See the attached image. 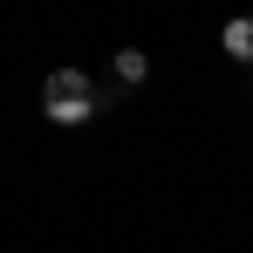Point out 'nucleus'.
I'll list each match as a JSON object with an SVG mask.
<instances>
[{
	"mask_svg": "<svg viewBox=\"0 0 253 253\" xmlns=\"http://www.w3.org/2000/svg\"><path fill=\"white\" fill-rule=\"evenodd\" d=\"M42 110H48V124H62V130L89 124V117L103 110L96 76H83V69H55V76H48V89H42Z\"/></svg>",
	"mask_w": 253,
	"mask_h": 253,
	"instance_id": "nucleus-1",
	"label": "nucleus"
},
{
	"mask_svg": "<svg viewBox=\"0 0 253 253\" xmlns=\"http://www.w3.org/2000/svg\"><path fill=\"white\" fill-rule=\"evenodd\" d=\"M226 55L233 62H253V14L247 21H226Z\"/></svg>",
	"mask_w": 253,
	"mask_h": 253,
	"instance_id": "nucleus-2",
	"label": "nucleus"
},
{
	"mask_svg": "<svg viewBox=\"0 0 253 253\" xmlns=\"http://www.w3.org/2000/svg\"><path fill=\"white\" fill-rule=\"evenodd\" d=\"M144 76H151L144 48H117V83H144Z\"/></svg>",
	"mask_w": 253,
	"mask_h": 253,
	"instance_id": "nucleus-3",
	"label": "nucleus"
}]
</instances>
